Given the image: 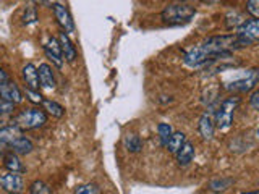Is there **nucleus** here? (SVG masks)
<instances>
[{"label":"nucleus","instance_id":"obj_1","mask_svg":"<svg viewBox=\"0 0 259 194\" xmlns=\"http://www.w3.org/2000/svg\"><path fill=\"white\" fill-rule=\"evenodd\" d=\"M47 123V113L42 109L31 107L21 110L18 115L13 118V125L18 126L21 131H29V129H37Z\"/></svg>","mask_w":259,"mask_h":194},{"label":"nucleus","instance_id":"obj_2","mask_svg":"<svg viewBox=\"0 0 259 194\" xmlns=\"http://www.w3.org/2000/svg\"><path fill=\"white\" fill-rule=\"evenodd\" d=\"M194 13H196L194 7L188 4H170L162 10L160 18L168 24H183L188 23L194 16Z\"/></svg>","mask_w":259,"mask_h":194},{"label":"nucleus","instance_id":"obj_3","mask_svg":"<svg viewBox=\"0 0 259 194\" xmlns=\"http://www.w3.org/2000/svg\"><path fill=\"white\" fill-rule=\"evenodd\" d=\"M235 36H237L238 48L256 44V40L259 37V23H257V20H253V18L245 20L237 28Z\"/></svg>","mask_w":259,"mask_h":194},{"label":"nucleus","instance_id":"obj_4","mask_svg":"<svg viewBox=\"0 0 259 194\" xmlns=\"http://www.w3.org/2000/svg\"><path fill=\"white\" fill-rule=\"evenodd\" d=\"M240 104V97H229L221 105V109L215 113V123L219 129H229L233 123V113Z\"/></svg>","mask_w":259,"mask_h":194},{"label":"nucleus","instance_id":"obj_5","mask_svg":"<svg viewBox=\"0 0 259 194\" xmlns=\"http://www.w3.org/2000/svg\"><path fill=\"white\" fill-rule=\"evenodd\" d=\"M257 84V70H248L246 75L243 78H238L232 81V83H227V89L229 91H235V92H249L251 89H254Z\"/></svg>","mask_w":259,"mask_h":194},{"label":"nucleus","instance_id":"obj_6","mask_svg":"<svg viewBox=\"0 0 259 194\" xmlns=\"http://www.w3.org/2000/svg\"><path fill=\"white\" fill-rule=\"evenodd\" d=\"M0 188L10 194H21L24 191V180L20 173L7 172L0 175Z\"/></svg>","mask_w":259,"mask_h":194},{"label":"nucleus","instance_id":"obj_7","mask_svg":"<svg viewBox=\"0 0 259 194\" xmlns=\"http://www.w3.org/2000/svg\"><path fill=\"white\" fill-rule=\"evenodd\" d=\"M54 15H55V20L57 23L60 24L62 29L65 34H70V32H75V23H73V18L68 12L67 7H63L62 4H54Z\"/></svg>","mask_w":259,"mask_h":194},{"label":"nucleus","instance_id":"obj_8","mask_svg":"<svg viewBox=\"0 0 259 194\" xmlns=\"http://www.w3.org/2000/svg\"><path fill=\"white\" fill-rule=\"evenodd\" d=\"M0 97H2L4 101L13 104V105L23 102V94L20 91L18 84L13 83V81H10V79H7L5 83L0 84Z\"/></svg>","mask_w":259,"mask_h":194},{"label":"nucleus","instance_id":"obj_9","mask_svg":"<svg viewBox=\"0 0 259 194\" xmlns=\"http://www.w3.org/2000/svg\"><path fill=\"white\" fill-rule=\"evenodd\" d=\"M44 51H46V55L52 60V63L55 65L57 68L63 67V55H62V48H60V44H59V39H55V37L49 39L47 44L44 45Z\"/></svg>","mask_w":259,"mask_h":194},{"label":"nucleus","instance_id":"obj_10","mask_svg":"<svg viewBox=\"0 0 259 194\" xmlns=\"http://www.w3.org/2000/svg\"><path fill=\"white\" fill-rule=\"evenodd\" d=\"M23 81L26 83V89L31 91H39V76H37V68L32 63L24 65L21 70Z\"/></svg>","mask_w":259,"mask_h":194},{"label":"nucleus","instance_id":"obj_11","mask_svg":"<svg viewBox=\"0 0 259 194\" xmlns=\"http://www.w3.org/2000/svg\"><path fill=\"white\" fill-rule=\"evenodd\" d=\"M23 137V131L15 125H7L4 128H0V144L4 146H12Z\"/></svg>","mask_w":259,"mask_h":194},{"label":"nucleus","instance_id":"obj_12","mask_svg":"<svg viewBox=\"0 0 259 194\" xmlns=\"http://www.w3.org/2000/svg\"><path fill=\"white\" fill-rule=\"evenodd\" d=\"M37 76H39V86L44 89H54L55 87V76L52 68L47 63L39 65L37 68Z\"/></svg>","mask_w":259,"mask_h":194},{"label":"nucleus","instance_id":"obj_13","mask_svg":"<svg viewBox=\"0 0 259 194\" xmlns=\"http://www.w3.org/2000/svg\"><path fill=\"white\" fill-rule=\"evenodd\" d=\"M59 44H60V48H62V55L65 57V60L73 63L76 60V48L73 45V42L70 40L68 34H65V32H60L59 36Z\"/></svg>","mask_w":259,"mask_h":194},{"label":"nucleus","instance_id":"obj_14","mask_svg":"<svg viewBox=\"0 0 259 194\" xmlns=\"http://www.w3.org/2000/svg\"><path fill=\"white\" fill-rule=\"evenodd\" d=\"M214 129H215V125H214L212 117H210L207 112L202 113L199 118V134L202 136V139H207V141L212 139Z\"/></svg>","mask_w":259,"mask_h":194},{"label":"nucleus","instance_id":"obj_15","mask_svg":"<svg viewBox=\"0 0 259 194\" xmlns=\"http://www.w3.org/2000/svg\"><path fill=\"white\" fill-rule=\"evenodd\" d=\"M177 164L180 167H186L191 164V160L194 157V146L190 141H185V144L180 148L177 154Z\"/></svg>","mask_w":259,"mask_h":194},{"label":"nucleus","instance_id":"obj_16","mask_svg":"<svg viewBox=\"0 0 259 194\" xmlns=\"http://www.w3.org/2000/svg\"><path fill=\"white\" fill-rule=\"evenodd\" d=\"M4 165L5 168H8V172H13V173H23L24 170V165L21 164L20 157L16 156L15 152H7L4 156Z\"/></svg>","mask_w":259,"mask_h":194},{"label":"nucleus","instance_id":"obj_17","mask_svg":"<svg viewBox=\"0 0 259 194\" xmlns=\"http://www.w3.org/2000/svg\"><path fill=\"white\" fill-rule=\"evenodd\" d=\"M233 184V178L229 176H217L209 181V189L212 192H224Z\"/></svg>","mask_w":259,"mask_h":194},{"label":"nucleus","instance_id":"obj_18","mask_svg":"<svg viewBox=\"0 0 259 194\" xmlns=\"http://www.w3.org/2000/svg\"><path fill=\"white\" fill-rule=\"evenodd\" d=\"M10 148H12V152L21 154V156H26V154H31L32 152V149H34V144H32L31 139H28L26 136H23L16 142H13Z\"/></svg>","mask_w":259,"mask_h":194},{"label":"nucleus","instance_id":"obj_19","mask_svg":"<svg viewBox=\"0 0 259 194\" xmlns=\"http://www.w3.org/2000/svg\"><path fill=\"white\" fill-rule=\"evenodd\" d=\"M185 141H186L185 133H182V131H174L172 136H170V139H168V142H167L165 148L168 149V152L177 154L178 151H180L182 146L185 144Z\"/></svg>","mask_w":259,"mask_h":194},{"label":"nucleus","instance_id":"obj_20","mask_svg":"<svg viewBox=\"0 0 259 194\" xmlns=\"http://www.w3.org/2000/svg\"><path fill=\"white\" fill-rule=\"evenodd\" d=\"M123 146L128 152H140L143 149V141L138 134L130 133L123 137Z\"/></svg>","mask_w":259,"mask_h":194},{"label":"nucleus","instance_id":"obj_21","mask_svg":"<svg viewBox=\"0 0 259 194\" xmlns=\"http://www.w3.org/2000/svg\"><path fill=\"white\" fill-rule=\"evenodd\" d=\"M42 107H44V112L49 113V115H52L55 118H62L65 115V109L62 107L60 104H57L55 101H47L44 99L42 101Z\"/></svg>","mask_w":259,"mask_h":194},{"label":"nucleus","instance_id":"obj_22","mask_svg":"<svg viewBox=\"0 0 259 194\" xmlns=\"http://www.w3.org/2000/svg\"><path fill=\"white\" fill-rule=\"evenodd\" d=\"M29 192L31 194H52V189H51V186H49L47 183L40 181V180H36V181L31 183Z\"/></svg>","mask_w":259,"mask_h":194},{"label":"nucleus","instance_id":"obj_23","mask_svg":"<svg viewBox=\"0 0 259 194\" xmlns=\"http://www.w3.org/2000/svg\"><path fill=\"white\" fill-rule=\"evenodd\" d=\"M157 133H159L162 146H167L170 136H172V133H174V129H172V126H170L168 123H159L157 125Z\"/></svg>","mask_w":259,"mask_h":194},{"label":"nucleus","instance_id":"obj_24","mask_svg":"<svg viewBox=\"0 0 259 194\" xmlns=\"http://www.w3.org/2000/svg\"><path fill=\"white\" fill-rule=\"evenodd\" d=\"M227 18V21H225V24H227V28L229 29H233V28H238L240 24L245 21V18L238 13V12H230L229 15L225 16Z\"/></svg>","mask_w":259,"mask_h":194},{"label":"nucleus","instance_id":"obj_25","mask_svg":"<svg viewBox=\"0 0 259 194\" xmlns=\"http://www.w3.org/2000/svg\"><path fill=\"white\" fill-rule=\"evenodd\" d=\"M73 194H102L101 189L97 188L96 184H91V183H88V184H79L75 188V191H73Z\"/></svg>","mask_w":259,"mask_h":194},{"label":"nucleus","instance_id":"obj_26","mask_svg":"<svg viewBox=\"0 0 259 194\" xmlns=\"http://www.w3.org/2000/svg\"><path fill=\"white\" fill-rule=\"evenodd\" d=\"M36 20H37L36 7L28 5L26 10H24V15H23V21L26 23V24H32V23H36Z\"/></svg>","mask_w":259,"mask_h":194},{"label":"nucleus","instance_id":"obj_27","mask_svg":"<svg viewBox=\"0 0 259 194\" xmlns=\"http://www.w3.org/2000/svg\"><path fill=\"white\" fill-rule=\"evenodd\" d=\"M246 12L253 16V20H256L259 16V2L257 0H249L246 2Z\"/></svg>","mask_w":259,"mask_h":194},{"label":"nucleus","instance_id":"obj_28","mask_svg":"<svg viewBox=\"0 0 259 194\" xmlns=\"http://www.w3.org/2000/svg\"><path fill=\"white\" fill-rule=\"evenodd\" d=\"M13 110H15V105L0 97V115H8V113H12Z\"/></svg>","mask_w":259,"mask_h":194},{"label":"nucleus","instance_id":"obj_29","mask_svg":"<svg viewBox=\"0 0 259 194\" xmlns=\"http://www.w3.org/2000/svg\"><path fill=\"white\" fill-rule=\"evenodd\" d=\"M26 95L32 104H42V101H44V97L39 94V91H31V89H26Z\"/></svg>","mask_w":259,"mask_h":194},{"label":"nucleus","instance_id":"obj_30","mask_svg":"<svg viewBox=\"0 0 259 194\" xmlns=\"http://www.w3.org/2000/svg\"><path fill=\"white\" fill-rule=\"evenodd\" d=\"M249 104L254 110H259V91H254L249 97Z\"/></svg>","mask_w":259,"mask_h":194},{"label":"nucleus","instance_id":"obj_31","mask_svg":"<svg viewBox=\"0 0 259 194\" xmlns=\"http://www.w3.org/2000/svg\"><path fill=\"white\" fill-rule=\"evenodd\" d=\"M8 79V75H7V73L2 70V68H0V84H2V83H5V81Z\"/></svg>","mask_w":259,"mask_h":194},{"label":"nucleus","instance_id":"obj_32","mask_svg":"<svg viewBox=\"0 0 259 194\" xmlns=\"http://www.w3.org/2000/svg\"><path fill=\"white\" fill-rule=\"evenodd\" d=\"M241 194H259L257 191H248V192H241Z\"/></svg>","mask_w":259,"mask_h":194},{"label":"nucleus","instance_id":"obj_33","mask_svg":"<svg viewBox=\"0 0 259 194\" xmlns=\"http://www.w3.org/2000/svg\"><path fill=\"white\" fill-rule=\"evenodd\" d=\"M2 152H4V144H0V156H2Z\"/></svg>","mask_w":259,"mask_h":194}]
</instances>
